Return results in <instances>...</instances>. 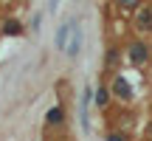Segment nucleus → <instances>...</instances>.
Returning a JSON list of instances; mask_svg holds the SVG:
<instances>
[{"label": "nucleus", "mask_w": 152, "mask_h": 141, "mask_svg": "<svg viewBox=\"0 0 152 141\" xmlns=\"http://www.w3.org/2000/svg\"><path fill=\"white\" fill-rule=\"evenodd\" d=\"M127 57H130V62L135 68L147 65V59H149V45L147 43H132L130 48H127Z\"/></svg>", "instance_id": "nucleus-1"}, {"label": "nucleus", "mask_w": 152, "mask_h": 141, "mask_svg": "<svg viewBox=\"0 0 152 141\" xmlns=\"http://www.w3.org/2000/svg\"><path fill=\"white\" fill-rule=\"evenodd\" d=\"M110 93H113L115 99H130V96H132V85H130L121 73H115L113 82H110Z\"/></svg>", "instance_id": "nucleus-2"}, {"label": "nucleus", "mask_w": 152, "mask_h": 141, "mask_svg": "<svg viewBox=\"0 0 152 141\" xmlns=\"http://www.w3.org/2000/svg\"><path fill=\"white\" fill-rule=\"evenodd\" d=\"M135 28H138V31H152V9H149V6L135 14Z\"/></svg>", "instance_id": "nucleus-3"}, {"label": "nucleus", "mask_w": 152, "mask_h": 141, "mask_svg": "<svg viewBox=\"0 0 152 141\" xmlns=\"http://www.w3.org/2000/svg\"><path fill=\"white\" fill-rule=\"evenodd\" d=\"M73 26L76 23H62L59 26V31H56V48H68V40H71V34H73Z\"/></svg>", "instance_id": "nucleus-4"}, {"label": "nucleus", "mask_w": 152, "mask_h": 141, "mask_svg": "<svg viewBox=\"0 0 152 141\" xmlns=\"http://www.w3.org/2000/svg\"><path fill=\"white\" fill-rule=\"evenodd\" d=\"M79 48H82V26H79V23H76V26H73V34H71V40H68V54H71V57H76V54H79Z\"/></svg>", "instance_id": "nucleus-5"}, {"label": "nucleus", "mask_w": 152, "mask_h": 141, "mask_svg": "<svg viewBox=\"0 0 152 141\" xmlns=\"http://www.w3.org/2000/svg\"><path fill=\"white\" fill-rule=\"evenodd\" d=\"M110 87H99L96 90V96H93V102H96V107H107V102H110Z\"/></svg>", "instance_id": "nucleus-6"}, {"label": "nucleus", "mask_w": 152, "mask_h": 141, "mask_svg": "<svg viewBox=\"0 0 152 141\" xmlns=\"http://www.w3.org/2000/svg\"><path fill=\"white\" fill-rule=\"evenodd\" d=\"M3 34H11V37L23 34V23H20V20H6V23H3Z\"/></svg>", "instance_id": "nucleus-7"}, {"label": "nucleus", "mask_w": 152, "mask_h": 141, "mask_svg": "<svg viewBox=\"0 0 152 141\" xmlns=\"http://www.w3.org/2000/svg\"><path fill=\"white\" fill-rule=\"evenodd\" d=\"M62 119H65L62 107H51L48 113H45V121H48V124H62Z\"/></svg>", "instance_id": "nucleus-8"}, {"label": "nucleus", "mask_w": 152, "mask_h": 141, "mask_svg": "<svg viewBox=\"0 0 152 141\" xmlns=\"http://www.w3.org/2000/svg\"><path fill=\"white\" fill-rule=\"evenodd\" d=\"M115 65H118V48L113 45V48L107 51V59H104V68H107V70H115Z\"/></svg>", "instance_id": "nucleus-9"}, {"label": "nucleus", "mask_w": 152, "mask_h": 141, "mask_svg": "<svg viewBox=\"0 0 152 141\" xmlns=\"http://www.w3.org/2000/svg\"><path fill=\"white\" fill-rule=\"evenodd\" d=\"M107 141H127V136H124V133H110Z\"/></svg>", "instance_id": "nucleus-10"}, {"label": "nucleus", "mask_w": 152, "mask_h": 141, "mask_svg": "<svg viewBox=\"0 0 152 141\" xmlns=\"http://www.w3.org/2000/svg\"><path fill=\"white\" fill-rule=\"evenodd\" d=\"M48 9H51V11H56V9H59V0H48Z\"/></svg>", "instance_id": "nucleus-11"}, {"label": "nucleus", "mask_w": 152, "mask_h": 141, "mask_svg": "<svg viewBox=\"0 0 152 141\" xmlns=\"http://www.w3.org/2000/svg\"><path fill=\"white\" fill-rule=\"evenodd\" d=\"M115 3H118V6H135L138 0H115Z\"/></svg>", "instance_id": "nucleus-12"}]
</instances>
